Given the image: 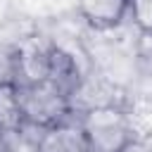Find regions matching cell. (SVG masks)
Returning <instances> with one entry per match:
<instances>
[{
	"label": "cell",
	"mask_w": 152,
	"mask_h": 152,
	"mask_svg": "<svg viewBox=\"0 0 152 152\" xmlns=\"http://www.w3.org/2000/svg\"><path fill=\"white\" fill-rule=\"evenodd\" d=\"M128 14L133 17L140 33L152 36V0H128Z\"/></svg>",
	"instance_id": "7"
},
{
	"label": "cell",
	"mask_w": 152,
	"mask_h": 152,
	"mask_svg": "<svg viewBox=\"0 0 152 152\" xmlns=\"http://www.w3.org/2000/svg\"><path fill=\"white\" fill-rule=\"evenodd\" d=\"M0 152H10V135L0 133Z\"/></svg>",
	"instance_id": "10"
},
{
	"label": "cell",
	"mask_w": 152,
	"mask_h": 152,
	"mask_svg": "<svg viewBox=\"0 0 152 152\" xmlns=\"http://www.w3.org/2000/svg\"><path fill=\"white\" fill-rule=\"evenodd\" d=\"M90 152H124L135 140L131 114L119 104H100L78 112Z\"/></svg>",
	"instance_id": "1"
},
{
	"label": "cell",
	"mask_w": 152,
	"mask_h": 152,
	"mask_svg": "<svg viewBox=\"0 0 152 152\" xmlns=\"http://www.w3.org/2000/svg\"><path fill=\"white\" fill-rule=\"evenodd\" d=\"M17 88H19V104H21L26 128L43 131L74 116L71 97L52 81L17 86Z\"/></svg>",
	"instance_id": "2"
},
{
	"label": "cell",
	"mask_w": 152,
	"mask_h": 152,
	"mask_svg": "<svg viewBox=\"0 0 152 152\" xmlns=\"http://www.w3.org/2000/svg\"><path fill=\"white\" fill-rule=\"evenodd\" d=\"M24 131L26 124L19 104V88L14 83H0V133L12 138Z\"/></svg>",
	"instance_id": "6"
},
{
	"label": "cell",
	"mask_w": 152,
	"mask_h": 152,
	"mask_svg": "<svg viewBox=\"0 0 152 152\" xmlns=\"http://www.w3.org/2000/svg\"><path fill=\"white\" fill-rule=\"evenodd\" d=\"M0 83H14L17 86L14 45H0Z\"/></svg>",
	"instance_id": "8"
},
{
	"label": "cell",
	"mask_w": 152,
	"mask_h": 152,
	"mask_svg": "<svg viewBox=\"0 0 152 152\" xmlns=\"http://www.w3.org/2000/svg\"><path fill=\"white\" fill-rule=\"evenodd\" d=\"M138 62L152 76V36H145L142 33V40H140V48H138Z\"/></svg>",
	"instance_id": "9"
},
{
	"label": "cell",
	"mask_w": 152,
	"mask_h": 152,
	"mask_svg": "<svg viewBox=\"0 0 152 152\" xmlns=\"http://www.w3.org/2000/svg\"><path fill=\"white\" fill-rule=\"evenodd\" d=\"M33 145H36V152H90L76 114L62 124L38 131V135L33 138Z\"/></svg>",
	"instance_id": "4"
},
{
	"label": "cell",
	"mask_w": 152,
	"mask_h": 152,
	"mask_svg": "<svg viewBox=\"0 0 152 152\" xmlns=\"http://www.w3.org/2000/svg\"><path fill=\"white\" fill-rule=\"evenodd\" d=\"M17 86H31L50 81L52 71V38L28 36L14 45Z\"/></svg>",
	"instance_id": "3"
},
{
	"label": "cell",
	"mask_w": 152,
	"mask_h": 152,
	"mask_svg": "<svg viewBox=\"0 0 152 152\" xmlns=\"http://www.w3.org/2000/svg\"><path fill=\"white\" fill-rule=\"evenodd\" d=\"M78 14L93 28H116L128 17V0H76Z\"/></svg>",
	"instance_id": "5"
}]
</instances>
